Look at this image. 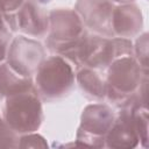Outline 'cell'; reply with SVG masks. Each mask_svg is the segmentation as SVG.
<instances>
[{
  "label": "cell",
  "instance_id": "6da1fadb",
  "mask_svg": "<svg viewBox=\"0 0 149 149\" xmlns=\"http://www.w3.org/2000/svg\"><path fill=\"white\" fill-rule=\"evenodd\" d=\"M107 70L106 99L119 108L139 94L148 81V70H144L134 56L115 59Z\"/></svg>",
  "mask_w": 149,
  "mask_h": 149
},
{
  "label": "cell",
  "instance_id": "7a4b0ae2",
  "mask_svg": "<svg viewBox=\"0 0 149 149\" xmlns=\"http://www.w3.org/2000/svg\"><path fill=\"white\" fill-rule=\"evenodd\" d=\"M3 107V120L16 134L36 132L43 121L41 98L35 86L7 95Z\"/></svg>",
  "mask_w": 149,
  "mask_h": 149
},
{
  "label": "cell",
  "instance_id": "3957f363",
  "mask_svg": "<svg viewBox=\"0 0 149 149\" xmlns=\"http://www.w3.org/2000/svg\"><path fill=\"white\" fill-rule=\"evenodd\" d=\"M74 85L72 66L61 56L44 59L35 73V88L43 101H55L66 97Z\"/></svg>",
  "mask_w": 149,
  "mask_h": 149
},
{
  "label": "cell",
  "instance_id": "277c9868",
  "mask_svg": "<svg viewBox=\"0 0 149 149\" xmlns=\"http://www.w3.org/2000/svg\"><path fill=\"white\" fill-rule=\"evenodd\" d=\"M48 31V49L63 58L87 34L78 13L68 8H58L50 12Z\"/></svg>",
  "mask_w": 149,
  "mask_h": 149
},
{
  "label": "cell",
  "instance_id": "5b68a950",
  "mask_svg": "<svg viewBox=\"0 0 149 149\" xmlns=\"http://www.w3.org/2000/svg\"><path fill=\"white\" fill-rule=\"evenodd\" d=\"M115 113L107 105H88L81 114L77 141L90 147H105V137L115 121Z\"/></svg>",
  "mask_w": 149,
  "mask_h": 149
},
{
  "label": "cell",
  "instance_id": "8992f818",
  "mask_svg": "<svg viewBox=\"0 0 149 149\" xmlns=\"http://www.w3.org/2000/svg\"><path fill=\"white\" fill-rule=\"evenodd\" d=\"M7 64L21 77L31 78L45 59V51L35 40L17 36L8 45Z\"/></svg>",
  "mask_w": 149,
  "mask_h": 149
},
{
  "label": "cell",
  "instance_id": "52a82bcc",
  "mask_svg": "<svg viewBox=\"0 0 149 149\" xmlns=\"http://www.w3.org/2000/svg\"><path fill=\"white\" fill-rule=\"evenodd\" d=\"M115 5L108 0H78L76 12L84 24L104 37H114L112 20Z\"/></svg>",
  "mask_w": 149,
  "mask_h": 149
},
{
  "label": "cell",
  "instance_id": "ba28073f",
  "mask_svg": "<svg viewBox=\"0 0 149 149\" xmlns=\"http://www.w3.org/2000/svg\"><path fill=\"white\" fill-rule=\"evenodd\" d=\"M9 30H20L33 37H43L49 30V16L35 1L26 0L21 8L6 20Z\"/></svg>",
  "mask_w": 149,
  "mask_h": 149
},
{
  "label": "cell",
  "instance_id": "9c48e42d",
  "mask_svg": "<svg viewBox=\"0 0 149 149\" xmlns=\"http://www.w3.org/2000/svg\"><path fill=\"white\" fill-rule=\"evenodd\" d=\"M142 13L136 5L129 2L115 6L112 20V30L114 37H133L142 30Z\"/></svg>",
  "mask_w": 149,
  "mask_h": 149
},
{
  "label": "cell",
  "instance_id": "30bf717a",
  "mask_svg": "<svg viewBox=\"0 0 149 149\" xmlns=\"http://www.w3.org/2000/svg\"><path fill=\"white\" fill-rule=\"evenodd\" d=\"M76 78L86 98L94 101H102L106 99V77H104L99 70L80 68L78 69Z\"/></svg>",
  "mask_w": 149,
  "mask_h": 149
},
{
  "label": "cell",
  "instance_id": "8fae6325",
  "mask_svg": "<svg viewBox=\"0 0 149 149\" xmlns=\"http://www.w3.org/2000/svg\"><path fill=\"white\" fill-rule=\"evenodd\" d=\"M31 86H34L31 78L21 77L7 63L0 64V100L10 93Z\"/></svg>",
  "mask_w": 149,
  "mask_h": 149
},
{
  "label": "cell",
  "instance_id": "7c38bea8",
  "mask_svg": "<svg viewBox=\"0 0 149 149\" xmlns=\"http://www.w3.org/2000/svg\"><path fill=\"white\" fill-rule=\"evenodd\" d=\"M19 142L17 134L0 118V148H17Z\"/></svg>",
  "mask_w": 149,
  "mask_h": 149
},
{
  "label": "cell",
  "instance_id": "4fadbf2b",
  "mask_svg": "<svg viewBox=\"0 0 149 149\" xmlns=\"http://www.w3.org/2000/svg\"><path fill=\"white\" fill-rule=\"evenodd\" d=\"M134 56L139 64L144 69L148 70V34L143 33L136 41L134 48Z\"/></svg>",
  "mask_w": 149,
  "mask_h": 149
},
{
  "label": "cell",
  "instance_id": "5bb4252c",
  "mask_svg": "<svg viewBox=\"0 0 149 149\" xmlns=\"http://www.w3.org/2000/svg\"><path fill=\"white\" fill-rule=\"evenodd\" d=\"M24 1L26 0H0V10L3 14L5 21L9 16L14 15L21 8V6L23 5Z\"/></svg>",
  "mask_w": 149,
  "mask_h": 149
},
{
  "label": "cell",
  "instance_id": "9a60e30c",
  "mask_svg": "<svg viewBox=\"0 0 149 149\" xmlns=\"http://www.w3.org/2000/svg\"><path fill=\"white\" fill-rule=\"evenodd\" d=\"M10 41V30L0 29V64L5 63L7 57V50Z\"/></svg>",
  "mask_w": 149,
  "mask_h": 149
},
{
  "label": "cell",
  "instance_id": "2e32d148",
  "mask_svg": "<svg viewBox=\"0 0 149 149\" xmlns=\"http://www.w3.org/2000/svg\"><path fill=\"white\" fill-rule=\"evenodd\" d=\"M0 29H8V30H9V28L7 27V23H6V21H5L3 14L1 13V10H0Z\"/></svg>",
  "mask_w": 149,
  "mask_h": 149
},
{
  "label": "cell",
  "instance_id": "e0dca14e",
  "mask_svg": "<svg viewBox=\"0 0 149 149\" xmlns=\"http://www.w3.org/2000/svg\"><path fill=\"white\" fill-rule=\"evenodd\" d=\"M108 1H112V2H118V3H129L134 0H108Z\"/></svg>",
  "mask_w": 149,
  "mask_h": 149
},
{
  "label": "cell",
  "instance_id": "ac0fdd59",
  "mask_svg": "<svg viewBox=\"0 0 149 149\" xmlns=\"http://www.w3.org/2000/svg\"><path fill=\"white\" fill-rule=\"evenodd\" d=\"M33 1H35V2H37V3H48V2L51 1V0H33Z\"/></svg>",
  "mask_w": 149,
  "mask_h": 149
}]
</instances>
